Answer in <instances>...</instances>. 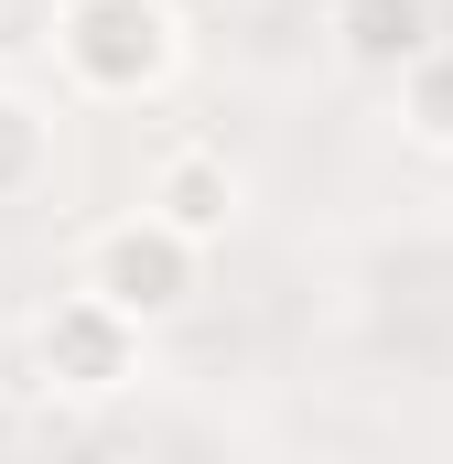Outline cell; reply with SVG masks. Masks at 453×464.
Wrapping results in <instances>:
<instances>
[{
  "mask_svg": "<svg viewBox=\"0 0 453 464\" xmlns=\"http://www.w3.org/2000/svg\"><path fill=\"white\" fill-rule=\"evenodd\" d=\"M65 98L87 109H140L173 87L184 65V11L173 0H54V33H43Z\"/></svg>",
  "mask_w": 453,
  "mask_h": 464,
  "instance_id": "cell-1",
  "label": "cell"
},
{
  "mask_svg": "<svg viewBox=\"0 0 453 464\" xmlns=\"http://www.w3.org/2000/svg\"><path fill=\"white\" fill-rule=\"evenodd\" d=\"M206 259H217V248H195L184 227H162L151 206H130V217H109V227H87L76 281H87L98 303H119L130 324H173V314L206 292Z\"/></svg>",
  "mask_w": 453,
  "mask_h": 464,
  "instance_id": "cell-2",
  "label": "cell"
},
{
  "mask_svg": "<svg viewBox=\"0 0 453 464\" xmlns=\"http://www.w3.org/2000/svg\"><path fill=\"white\" fill-rule=\"evenodd\" d=\"M140 346H151V324H130V314L98 303L87 281H65V292L43 303V324H33V378H43L54 400H119V389L140 378Z\"/></svg>",
  "mask_w": 453,
  "mask_h": 464,
  "instance_id": "cell-3",
  "label": "cell"
},
{
  "mask_svg": "<svg viewBox=\"0 0 453 464\" xmlns=\"http://www.w3.org/2000/svg\"><path fill=\"white\" fill-rule=\"evenodd\" d=\"M140 206H151L162 227H184L195 248H226V237H237V206H248V173L226 162L217 140H173V151L151 162Z\"/></svg>",
  "mask_w": 453,
  "mask_h": 464,
  "instance_id": "cell-4",
  "label": "cell"
},
{
  "mask_svg": "<svg viewBox=\"0 0 453 464\" xmlns=\"http://www.w3.org/2000/svg\"><path fill=\"white\" fill-rule=\"evenodd\" d=\"M324 33H335V54L356 65V76H400L443 22H432V0H324Z\"/></svg>",
  "mask_w": 453,
  "mask_h": 464,
  "instance_id": "cell-5",
  "label": "cell"
},
{
  "mask_svg": "<svg viewBox=\"0 0 453 464\" xmlns=\"http://www.w3.org/2000/svg\"><path fill=\"white\" fill-rule=\"evenodd\" d=\"M389 87H400V130H410L421 151H443V162H453V33H432Z\"/></svg>",
  "mask_w": 453,
  "mask_h": 464,
  "instance_id": "cell-6",
  "label": "cell"
},
{
  "mask_svg": "<svg viewBox=\"0 0 453 464\" xmlns=\"http://www.w3.org/2000/svg\"><path fill=\"white\" fill-rule=\"evenodd\" d=\"M43 184H54V119L22 87H0V206H33Z\"/></svg>",
  "mask_w": 453,
  "mask_h": 464,
  "instance_id": "cell-7",
  "label": "cell"
},
{
  "mask_svg": "<svg viewBox=\"0 0 453 464\" xmlns=\"http://www.w3.org/2000/svg\"><path fill=\"white\" fill-rule=\"evenodd\" d=\"M43 33H54V0H0V76H11V65H33V54H43Z\"/></svg>",
  "mask_w": 453,
  "mask_h": 464,
  "instance_id": "cell-8",
  "label": "cell"
}]
</instances>
